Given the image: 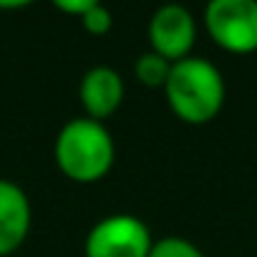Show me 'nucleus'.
Segmentation results:
<instances>
[{
    "instance_id": "obj_6",
    "label": "nucleus",
    "mask_w": 257,
    "mask_h": 257,
    "mask_svg": "<svg viewBox=\"0 0 257 257\" xmlns=\"http://www.w3.org/2000/svg\"><path fill=\"white\" fill-rule=\"evenodd\" d=\"M31 229V202L26 192L11 182L0 179V257L16 252Z\"/></svg>"
},
{
    "instance_id": "obj_1",
    "label": "nucleus",
    "mask_w": 257,
    "mask_h": 257,
    "mask_svg": "<svg viewBox=\"0 0 257 257\" xmlns=\"http://www.w3.org/2000/svg\"><path fill=\"white\" fill-rule=\"evenodd\" d=\"M172 111L187 123H207L224 103V81L207 58L187 56L172 66L164 86Z\"/></svg>"
},
{
    "instance_id": "obj_7",
    "label": "nucleus",
    "mask_w": 257,
    "mask_h": 257,
    "mask_svg": "<svg viewBox=\"0 0 257 257\" xmlns=\"http://www.w3.org/2000/svg\"><path fill=\"white\" fill-rule=\"evenodd\" d=\"M121 98H123V81L113 68L96 66L83 76L81 101H83L86 111L91 113V118L101 121V118L111 116L121 106Z\"/></svg>"
},
{
    "instance_id": "obj_8",
    "label": "nucleus",
    "mask_w": 257,
    "mask_h": 257,
    "mask_svg": "<svg viewBox=\"0 0 257 257\" xmlns=\"http://www.w3.org/2000/svg\"><path fill=\"white\" fill-rule=\"evenodd\" d=\"M172 61L169 58H164V56H159L157 51H149V53H144V56H139V61H137V66H134V71H137V78L144 83V86H167V81H169V73H172Z\"/></svg>"
},
{
    "instance_id": "obj_2",
    "label": "nucleus",
    "mask_w": 257,
    "mask_h": 257,
    "mask_svg": "<svg viewBox=\"0 0 257 257\" xmlns=\"http://www.w3.org/2000/svg\"><path fill=\"white\" fill-rule=\"evenodd\" d=\"M56 162L76 182H96L113 164V139L96 118H71L56 139Z\"/></svg>"
},
{
    "instance_id": "obj_10",
    "label": "nucleus",
    "mask_w": 257,
    "mask_h": 257,
    "mask_svg": "<svg viewBox=\"0 0 257 257\" xmlns=\"http://www.w3.org/2000/svg\"><path fill=\"white\" fill-rule=\"evenodd\" d=\"M83 26H86V31H91V33H96V36H101V33H106L108 28H111V23H113V18H111V13H108V8H103L101 3H96L83 18Z\"/></svg>"
},
{
    "instance_id": "obj_4",
    "label": "nucleus",
    "mask_w": 257,
    "mask_h": 257,
    "mask_svg": "<svg viewBox=\"0 0 257 257\" xmlns=\"http://www.w3.org/2000/svg\"><path fill=\"white\" fill-rule=\"evenodd\" d=\"M212 38L232 51H257V3L254 0H212L204 11Z\"/></svg>"
},
{
    "instance_id": "obj_3",
    "label": "nucleus",
    "mask_w": 257,
    "mask_h": 257,
    "mask_svg": "<svg viewBox=\"0 0 257 257\" xmlns=\"http://www.w3.org/2000/svg\"><path fill=\"white\" fill-rule=\"evenodd\" d=\"M152 234L134 214H111L86 237V257H149Z\"/></svg>"
},
{
    "instance_id": "obj_9",
    "label": "nucleus",
    "mask_w": 257,
    "mask_h": 257,
    "mask_svg": "<svg viewBox=\"0 0 257 257\" xmlns=\"http://www.w3.org/2000/svg\"><path fill=\"white\" fill-rule=\"evenodd\" d=\"M149 257H204V254L184 237H164L152 244Z\"/></svg>"
},
{
    "instance_id": "obj_11",
    "label": "nucleus",
    "mask_w": 257,
    "mask_h": 257,
    "mask_svg": "<svg viewBox=\"0 0 257 257\" xmlns=\"http://www.w3.org/2000/svg\"><path fill=\"white\" fill-rule=\"evenodd\" d=\"M61 11H66V13H76V16H86L93 6H96V0H58L56 3Z\"/></svg>"
},
{
    "instance_id": "obj_5",
    "label": "nucleus",
    "mask_w": 257,
    "mask_h": 257,
    "mask_svg": "<svg viewBox=\"0 0 257 257\" xmlns=\"http://www.w3.org/2000/svg\"><path fill=\"white\" fill-rule=\"evenodd\" d=\"M149 41L154 51L172 63L187 58L194 43V18L184 6H164L152 16Z\"/></svg>"
}]
</instances>
